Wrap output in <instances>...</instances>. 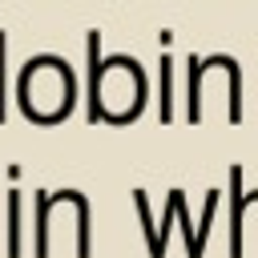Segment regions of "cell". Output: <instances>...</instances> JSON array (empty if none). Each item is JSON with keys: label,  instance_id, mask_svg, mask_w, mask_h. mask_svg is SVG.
<instances>
[{"label": "cell", "instance_id": "6da1fadb", "mask_svg": "<svg viewBox=\"0 0 258 258\" xmlns=\"http://www.w3.org/2000/svg\"><path fill=\"white\" fill-rule=\"evenodd\" d=\"M69 93H73V81H69V69L52 56H40L24 69V81H20V105L32 113V117H56L60 109H69Z\"/></svg>", "mask_w": 258, "mask_h": 258}, {"label": "cell", "instance_id": "7a4b0ae2", "mask_svg": "<svg viewBox=\"0 0 258 258\" xmlns=\"http://www.w3.org/2000/svg\"><path fill=\"white\" fill-rule=\"evenodd\" d=\"M0 117H4V36H0Z\"/></svg>", "mask_w": 258, "mask_h": 258}]
</instances>
